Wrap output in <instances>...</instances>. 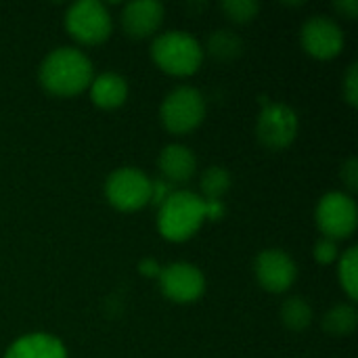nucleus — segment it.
<instances>
[{"label": "nucleus", "instance_id": "1", "mask_svg": "<svg viewBox=\"0 0 358 358\" xmlns=\"http://www.w3.org/2000/svg\"><path fill=\"white\" fill-rule=\"evenodd\" d=\"M40 82L57 96L80 94L92 82V63L76 48H57L44 59L40 67Z\"/></svg>", "mask_w": 358, "mask_h": 358}, {"label": "nucleus", "instance_id": "2", "mask_svg": "<svg viewBox=\"0 0 358 358\" xmlns=\"http://www.w3.org/2000/svg\"><path fill=\"white\" fill-rule=\"evenodd\" d=\"M206 220L203 197L191 191H174L162 206L157 216L159 233L170 241H185L193 237Z\"/></svg>", "mask_w": 358, "mask_h": 358}, {"label": "nucleus", "instance_id": "3", "mask_svg": "<svg viewBox=\"0 0 358 358\" xmlns=\"http://www.w3.org/2000/svg\"><path fill=\"white\" fill-rule=\"evenodd\" d=\"M151 55L157 67L172 76H191L199 69L203 61V50L199 42L185 31L162 34L151 46Z\"/></svg>", "mask_w": 358, "mask_h": 358}, {"label": "nucleus", "instance_id": "4", "mask_svg": "<svg viewBox=\"0 0 358 358\" xmlns=\"http://www.w3.org/2000/svg\"><path fill=\"white\" fill-rule=\"evenodd\" d=\"M206 115V101L199 90L180 86L172 90L162 103V122L174 134L195 130Z\"/></svg>", "mask_w": 358, "mask_h": 358}, {"label": "nucleus", "instance_id": "5", "mask_svg": "<svg viewBox=\"0 0 358 358\" xmlns=\"http://www.w3.org/2000/svg\"><path fill=\"white\" fill-rule=\"evenodd\" d=\"M67 31L84 44H99L111 34V15L96 0H82L69 6L65 15Z\"/></svg>", "mask_w": 358, "mask_h": 358}, {"label": "nucleus", "instance_id": "6", "mask_svg": "<svg viewBox=\"0 0 358 358\" xmlns=\"http://www.w3.org/2000/svg\"><path fill=\"white\" fill-rule=\"evenodd\" d=\"M105 193L113 208L122 212H134L149 203L151 180L134 168H120L107 178Z\"/></svg>", "mask_w": 358, "mask_h": 358}, {"label": "nucleus", "instance_id": "7", "mask_svg": "<svg viewBox=\"0 0 358 358\" xmlns=\"http://www.w3.org/2000/svg\"><path fill=\"white\" fill-rule=\"evenodd\" d=\"M262 105H264V109L256 124V134H258L260 143L273 151L289 147L298 134L296 111L281 103L262 101Z\"/></svg>", "mask_w": 358, "mask_h": 358}, {"label": "nucleus", "instance_id": "8", "mask_svg": "<svg viewBox=\"0 0 358 358\" xmlns=\"http://www.w3.org/2000/svg\"><path fill=\"white\" fill-rule=\"evenodd\" d=\"M317 224L323 237L344 239L357 229V206L346 193H327L317 206Z\"/></svg>", "mask_w": 358, "mask_h": 358}, {"label": "nucleus", "instance_id": "9", "mask_svg": "<svg viewBox=\"0 0 358 358\" xmlns=\"http://www.w3.org/2000/svg\"><path fill=\"white\" fill-rule=\"evenodd\" d=\"M159 285L166 298L172 302H195L206 289V279L201 271L189 262H174L159 273Z\"/></svg>", "mask_w": 358, "mask_h": 358}, {"label": "nucleus", "instance_id": "10", "mask_svg": "<svg viewBox=\"0 0 358 358\" xmlns=\"http://www.w3.org/2000/svg\"><path fill=\"white\" fill-rule=\"evenodd\" d=\"M296 262L283 250H264L256 258V277L266 292L283 294L296 281Z\"/></svg>", "mask_w": 358, "mask_h": 358}, {"label": "nucleus", "instance_id": "11", "mask_svg": "<svg viewBox=\"0 0 358 358\" xmlns=\"http://www.w3.org/2000/svg\"><path fill=\"white\" fill-rule=\"evenodd\" d=\"M302 46L317 59H331L344 46V34L340 25L327 17H313L302 27Z\"/></svg>", "mask_w": 358, "mask_h": 358}, {"label": "nucleus", "instance_id": "12", "mask_svg": "<svg viewBox=\"0 0 358 358\" xmlns=\"http://www.w3.org/2000/svg\"><path fill=\"white\" fill-rule=\"evenodd\" d=\"M164 19V6L155 0H136L124 6L122 25L132 38L151 36Z\"/></svg>", "mask_w": 358, "mask_h": 358}, {"label": "nucleus", "instance_id": "13", "mask_svg": "<svg viewBox=\"0 0 358 358\" xmlns=\"http://www.w3.org/2000/svg\"><path fill=\"white\" fill-rule=\"evenodd\" d=\"M197 168V159L191 149L185 145H168L159 153V170L164 174V180L170 185L174 182H187Z\"/></svg>", "mask_w": 358, "mask_h": 358}, {"label": "nucleus", "instance_id": "14", "mask_svg": "<svg viewBox=\"0 0 358 358\" xmlns=\"http://www.w3.org/2000/svg\"><path fill=\"white\" fill-rule=\"evenodd\" d=\"M4 358H67L63 344L48 334H31L17 340Z\"/></svg>", "mask_w": 358, "mask_h": 358}, {"label": "nucleus", "instance_id": "15", "mask_svg": "<svg viewBox=\"0 0 358 358\" xmlns=\"http://www.w3.org/2000/svg\"><path fill=\"white\" fill-rule=\"evenodd\" d=\"M90 94L96 107L101 109H115L128 96V84L117 73H101L96 80L90 82Z\"/></svg>", "mask_w": 358, "mask_h": 358}, {"label": "nucleus", "instance_id": "16", "mask_svg": "<svg viewBox=\"0 0 358 358\" xmlns=\"http://www.w3.org/2000/svg\"><path fill=\"white\" fill-rule=\"evenodd\" d=\"M357 327V310L350 304H338L323 317V329L336 338L352 334Z\"/></svg>", "mask_w": 358, "mask_h": 358}, {"label": "nucleus", "instance_id": "17", "mask_svg": "<svg viewBox=\"0 0 358 358\" xmlns=\"http://www.w3.org/2000/svg\"><path fill=\"white\" fill-rule=\"evenodd\" d=\"M281 321H283V325L287 329L302 331V329H306L310 325L313 310H310V306H308V302L304 298L294 296V298L283 302V306H281Z\"/></svg>", "mask_w": 358, "mask_h": 358}, {"label": "nucleus", "instance_id": "18", "mask_svg": "<svg viewBox=\"0 0 358 358\" xmlns=\"http://www.w3.org/2000/svg\"><path fill=\"white\" fill-rule=\"evenodd\" d=\"M208 48H210V55L218 61H231L235 57L241 55V48H243V42L239 40L237 34L229 31V29H218L212 34L210 42H208Z\"/></svg>", "mask_w": 358, "mask_h": 358}, {"label": "nucleus", "instance_id": "19", "mask_svg": "<svg viewBox=\"0 0 358 358\" xmlns=\"http://www.w3.org/2000/svg\"><path fill=\"white\" fill-rule=\"evenodd\" d=\"M231 189V174L220 168L212 166L201 176V191L206 195V201H220L222 195H227Z\"/></svg>", "mask_w": 358, "mask_h": 358}, {"label": "nucleus", "instance_id": "20", "mask_svg": "<svg viewBox=\"0 0 358 358\" xmlns=\"http://www.w3.org/2000/svg\"><path fill=\"white\" fill-rule=\"evenodd\" d=\"M340 283L344 287V292L348 294L350 300H357L358 296V252L357 248H350L342 260H340Z\"/></svg>", "mask_w": 358, "mask_h": 358}, {"label": "nucleus", "instance_id": "21", "mask_svg": "<svg viewBox=\"0 0 358 358\" xmlns=\"http://www.w3.org/2000/svg\"><path fill=\"white\" fill-rule=\"evenodd\" d=\"M222 10L229 15L231 21L248 23L256 17V13L260 10V4L252 0H227L222 2Z\"/></svg>", "mask_w": 358, "mask_h": 358}, {"label": "nucleus", "instance_id": "22", "mask_svg": "<svg viewBox=\"0 0 358 358\" xmlns=\"http://www.w3.org/2000/svg\"><path fill=\"white\" fill-rule=\"evenodd\" d=\"M315 258L321 264H331L338 258V245L329 237H321L315 245Z\"/></svg>", "mask_w": 358, "mask_h": 358}, {"label": "nucleus", "instance_id": "23", "mask_svg": "<svg viewBox=\"0 0 358 358\" xmlns=\"http://www.w3.org/2000/svg\"><path fill=\"white\" fill-rule=\"evenodd\" d=\"M172 193H174V185H170L168 180L151 182V199H149V203L162 206V203H164Z\"/></svg>", "mask_w": 358, "mask_h": 358}, {"label": "nucleus", "instance_id": "24", "mask_svg": "<svg viewBox=\"0 0 358 358\" xmlns=\"http://www.w3.org/2000/svg\"><path fill=\"white\" fill-rule=\"evenodd\" d=\"M346 101L350 105H357L358 101V65H352L346 76V88H344Z\"/></svg>", "mask_w": 358, "mask_h": 358}, {"label": "nucleus", "instance_id": "25", "mask_svg": "<svg viewBox=\"0 0 358 358\" xmlns=\"http://www.w3.org/2000/svg\"><path fill=\"white\" fill-rule=\"evenodd\" d=\"M342 180L346 182V187L350 191L358 189V162L355 157H350L344 166H342Z\"/></svg>", "mask_w": 358, "mask_h": 358}, {"label": "nucleus", "instance_id": "26", "mask_svg": "<svg viewBox=\"0 0 358 358\" xmlns=\"http://www.w3.org/2000/svg\"><path fill=\"white\" fill-rule=\"evenodd\" d=\"M336 8H338L340 13H344L348 19H355L358 15L357 0H340V2H336Z\"/></svg>", "mask_w": 358, "mask_h": 358}, {"label": "nucleus", "instance_id": "27", "mask_svg": "<svg viewBox=\"0 0 358 358\" xmlns=\"http://www.w3.org/2000/svg\"><path fill=\"white\" fill-rule=\"evenodd\" d=\"M206 201V199H203ZM224 214V206L222 201H206V218L210 220H218Z\"/></svg>", "mask_w": 358, "mask_h": 358}, {"label": "nucleus", "instance_id": "28", "mask_svg": "<svg viewBox=\"0 0 358 358\" xmlns=\"http://www.w3.org/2000/svg\"><path fill=\"white\" fill-rule=\"evenodd\" d=\"M138 271H141L143 275H147V277H159V273H162L159 264H157L155 260H151V258L143 260V262L138 264Z\"/></svg>", "mask_w": 358, "mask_h": 358}]
</instances>
